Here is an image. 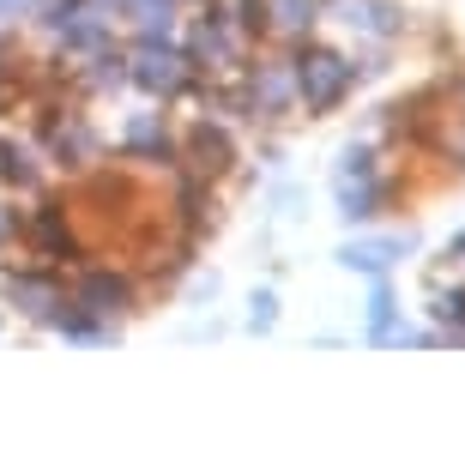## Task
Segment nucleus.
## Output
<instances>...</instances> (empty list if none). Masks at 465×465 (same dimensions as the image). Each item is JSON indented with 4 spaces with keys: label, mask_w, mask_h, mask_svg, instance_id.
Instances as JSON below:
<instances>
[{
    "label": "nucleus",
    "mask_w": 465,
    "mask_h": 465,
    "mask_svg": "<svg viewBox=\"0 0 465 465\" xmlns=\"http://www.w3.org/2000/svg\"><path fill=\"white\" fill-rule=\"evenodd\" d=\"M266 13H272L278 31H302L314 18V0H266Z\"/></svg>",
    "instance_id": "nucleus-11"
},
{
    "label": "nucleus",
    "mask_w": 465,
    "mask_h": 465,
    "mask_svg": "<svg viewBox=\"0 0 465 465\" xmlns=\"http://www.w3.org/2000/svg\"><path fill=\"white\" fill-rule=\"evenodd\" d=\"M291 85H296V97H302L309 109H332L351 91V67L339 61V54H327V49H309L302 61H296Z\"/></svg>",
    "instance_id": "nucleus-2"
},
{
    "label": "nucleus",
    "mask_w": 465,
    "mask_h": 465,
    "mask_svg": "<svg viewBox=\"0 0 465 465\" xmlns=\"http://www.w3.org/2000/svg\"><path fill=\"white\" fill-rule=\"evenodd\" d=\"M393 314H399V302H393V284H375V291H369V339H387V332H393Z\"/></svg>",
    "instance_id": "nucleus-10"
},
{
    "label": "nucleus",
    "mask_w": 465,
    "mask_h": 465,
    "mask_svg": "<svg viewBox=\"0 0 465 465\" xmlns=\"http://www.w3.org/2000/svg\"><path fill=\"white\" fill-rule=\"evenodd\" d=\"M25 6H31V0H0V18H18Z\"/></svg>",
    "instance_id": "nucleus-14"
},
{
    "label": "nucleus",
    "mask_w": 465,
    "mask_h": 465,
    "mask_svg": "<svg viewBox=\"0 0 465 465\" xmlns=\"http://www.w3.org/2000/svg\"><path fill=\"white\" fill-rule=\"evenodd\" d=\"M6 296H13V302L31 314V321H49V314L61 309V296H54L43 278H6Z\"/></svg>",
    "instance_id": "nucleus-7"
},
{
    "label": "nucleus",
    "mask_w": 465,
    "mask_h": 465,
    "mask_svg": "<svg viewBox=\"0 0 465 465\" xmlns=\"http://www.w3.org/2000/svg\"><path fill=\"white\" fill-rule=\"evenodd\" d=\"M332 193H339V218L345 224H362V218H375V163L362 145H345L339 152V170H332Z\"/></svg>",
    "instance_id": "nucleus-1"
},
{
    "label": "nucleus",
    "mask_w": 465,
    "mask_h": 465,
    "mask_svg": "<svg viewBox=\"0 0 465 465\" xmlns=\"http://www.w3.org/2000/svg\"><path fill=\"white\" fill-rule=\"evenodd\" d=\"M254 97H260V109L266 115H278V109L296 97V85H291V73L284 67H260V79H254Z\"/></svg>",
    "instance_id": "nucleus-8"
},
{
    "label": "nucleus",
    "mask_w": 465,
    "mask_h": 465,
    "mask_svg": "<svg viewBox=\"0 0 465 465\" xmlns=\"http://www.w3.org/2000/svg\"><path fill=\"white\" fill-rule=\"evenodd\" d=\"M127 145H134V152H152V157H170V134H163L157 115H134L127 121Z\"/></svg>",
    "instance_id": "nucleus-9"
},
{
    "label": "nucleus",
    "mask_w": 465,
    "mask_h": 465,
    "mask_svg": "<svg viewBox=\"0 0 465 465\" xmlns=\"http://www.w3.org/2000/svg\"><path fill=\"white\" fill-rule=\"evenodd\" d=\"M134 85L152 91V97H170V91L188 85V61H182L170 43H139V54H134Z\"/></svg>",
    "instance_id": "nucleus-3"
},
{
    "label": "nucleus",
    "mask_w": 465,
    "mask_h": 465,
    "mask_svg": "<svg viewBox=\"0 0 465 465\" xmlns=\"http://www.w3.org/2000/svg\"><path fill=\"white\" fill-rule=\"evenodd\" d=\"M127 302H134L127 278H115V272H85L79 278V309L85 314H127Z\"/></svg>",
    "instance_id": "nucleus-6"
},
{
    "label": "nucleus",
    "mask_w": 465,
    "mask_h": 465,
    "mask_svg": "<svg viewBox=\"0 0 465 465\" xmlns=\"http://www.w3.org/2000/svg\"><path fill=\"white\" fill-rule=\"evenodd\" d=\"M332 18L345 31H362V36H393L399 31V6H387V0H332Z\"/></svg>",
    "instance_id": "nucleus-5"
},
{
    "label": "nucleus",
    "mask_w": 465,
    "mask_h": 465,
    "mask_svg": "<svg viewBox=\"0 0 465 465\" xmlns=\"http://www.w3.org/2000/svg\"><path fill=\"white\" fill-rule=\"evenodd\" d=\"M411 248H417V236H357V242L339 248V266H351V272H387Z\"/></svg>",
    "instance_id": "nucleus-4"
},
{
    "label": "nucleus",
    "mask_w": 465,
    "mask_h": 465,
    "mask_svg": "<svg viewBox=\"0 0 465 465\" xmlns=\"http://www.w3.org/2000/svg\"><path fill=\"white\" fill-rule=\"evenodd\" d=\"M248 309H254V314H248V327H254V332H272V321H278V296L272 291H254V302H248Z\"/></svg>",
    "instance_id": "nucleus-12"
},
{
    "label": "nucleus",
    "mask_w": 465,
    "mask_h": 465,
    "mask_svg": "<svg viewBox=\"0 0 465 465\" xmlns=\"http://www.w3.org/2000/svg\"><path fill=\"white\" fill-rule=\"evenodd\" d=\"M127 61H115V54H97V73H91V85H121V79H127Z\"/></svg>",
    "instance_id": "nucleus-13"
}]
</instances>
